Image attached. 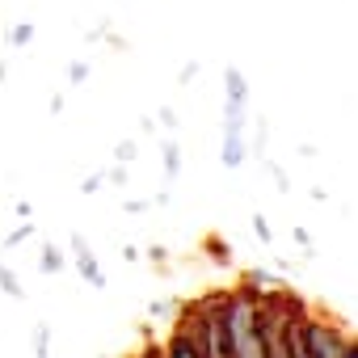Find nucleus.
Segmentation results:
<instances>
[{"mask_svg": "<svg viewBox=\"0 0 358 358\" xmlns=\"http://www.w3.org/2000/svg\"><path fill=\"white\" fill-rule=\"evenodd\" d=\"M38 270H43V274H59V270H64V253H59V245H43Z\"/></svg>", "mask_w": 358, "mask_h": 358, "instance_id": "0eeeda50", "label": "nucleus"}, {"mask_svg": "<svg viewBox=\"0 0 358 358\" xmlns=\"http://www.w3.org/2000/svg\"><path fill=\"white\" fill-rule=\"evenodd\" d=\"M156 122H160L164 131H173V127H177V110H173V106H164V110L156 114Z\"/></svg>", "mask_w": 358, "mask_h": 358, "instance_id": "6ab92c4d", "label": "nucleus"}, {"mask_svg": "<svg viewBox=\"0 0 358 358\" xmlns=\"http://www.w3.org/2000/svg\"><path fill=\"white\" fill-rule=\"evenodd\" d=\"M224 85H228V101H232V106H249V80H245L241 68H228Z\"/></svg>", "mask_w": 358, "mask_h": 358, "instance_id": "20e7f679", "label": "nucleus"}, {"mask_svg": "<svg viewBox=\"0 0 358 358\" xmlns=\"http://www.w3.org/2000/svg\"><path fill=\"white\" fill-rule=\"evenodd\" d=\"M203 245H207V253H211V262H215V266H228V262H232V257H228V253H232V249H228V241H220V236H207Z\"/></svg>", "mask_w": 358, "mask_h": 358, "instance_id": "9d476101", "label": "nucleus"}, {"mask_svg": "<svg viewBox=\"0 0 358 358\" xmlns=\"http://www.w3.org/2000/svg\"><path fill=\"white\" fill-rule=\"evenodd\" d=\"M194 76H199V59H186V64H182V76H177V80H182V85H190Z\"/></svg>", "mask_w": 358, "mask_h": 358, "instance_id": "aec40b11", "label": "nucleus"}, {"mask_svg": "<svg viewBox=\"0 0 358 358\" xmlns=\"http://www.w3.org/2000/svg\"><path fill=\"white\" fill-rule=\"evenodd\" d=\"M101 186H106V173L97 169V173H89V177H85V182H80V194H97Z\"/></svg>", "mask_w": 358, "mask_h": 358, "instance_id": "a211bd4d", "label": "nucleus"}, {"mask_svg": "<svg viewBox=\"0 0 358 358\" xmlns=\"http://www.w3.org/2000/svg\"><path fill=\"white\" fill-rule=\"evenodd\" d=\"M114 160H118V164H131V160H135V139H118Z\"/></svg>", "mask_w": 358, "mask_h": 358, "instance_id": "f3484780", "label": "nucleus"}, {"mask_svg": "<svg viewBox=\"0 0 358 358\" xmlns=\"http://www.w3.org/2000/svg\"><path fill=\"white\" fill-rule=\"evenodd\" d=\"M245 282H249V291H266V295H270V291H278V278H274V274H266V270H249V274H245Z\"/></svg>", "mask_w": 358, "mask_h": 358, "instance_id": "1a4fd4ad", "label": "nucleus"}, {"mask_svg": "<svg viewBox=\"0 0 358 358\" xmlns=\"http://www.w3.org/2000/svg\"><path fill=\"white\" fill-rule=\"evenodd\" d=\"M89 76H93V68H89L85 59H72V64H68V85H85Z\"/></svg>", "mask_w": 358, "mask_h": 358, "instance_id": "4468645a", "label": "nucleus"}, {"mask_svg": "<svg viewBox=\"0 0 358 358\" xmlns=\"http://www.w3.org/2000/svg\"><path fill=\"white\" fill-rule=\"evenodd\" d=\"M5 43H9L13 51H22V47H30V43H34V26H30V22H17V26H9V34H5Z\"/></svg>", "mask_w": 358, "mask_h": 358, "instance_id": "39448f33", "label": "nucleus"}, {"mask_svg": "<svg viewBox=\"0 0 358 358\" xmlns=\"http://www.w3.org/2000/svg\"><path fill=\"white\" fill-rule=\"evenodd\" d=\"M245 156H249V148H245V135H236V131H224V152H220L224 169H241V164H245Z\"/></svg>", "mask_w": 358, "mask_h": 358, "instance_id": "7ed1b4c3", "label": "nucleus"}, {"mask_svg": "<svg viewBox=\"0 0 358 358\" xmlns=\"http://www.w3.org/2000/svg\"><path fill=\"white\" fill-rule=\"evenodd\" d=\"M164 312H169V303H160V299L148 303V316H164Z\"/></svg>", "mask_w": 358, "mask_h": 358, "instance_id": "b1692460", "label": "nucleus"}, {"mask_svg": "<svg viewBox=\"0 0 358 358\" xmlns=\"http://www.w3.org/2000/svg\"><path fill=\"white\" fill-rule=\"evenodd\" d=\"M164 173H169V182L182 173V148H177V139H164Z\"/></svg>", "mask_w": 358, "mask_h": 358, "instance_id": "6e6552de", "label": "nucleus"}, {"mask_svg": "<svg viewBox=\"0 0 358 358\" xmlns=\"http://www.w3.org/2000/svg\"><path fill=\"white\" fill-rule=\"evenodd\" d=\"M262 164H266V173H270V177H274V182H278V190L287 194V190H291V177H287V169H282L278 160H270V156H262Z\"/></svg>", "mask_w": 358, "mask_h": 358, "instance_id": "f8f14e48", "label": "nucleus"}, {"mask_svg": "<svg viewBox=\"0 0 358 358\" xmlns=\"http://www.w3.org/2000/svg\"><path fill=\"white\" fill-rule=\"evenodd\" d=\"M152 203H143V199H127V215H143Z\"/></svg>", "mask_w": 358, "mask_h": 358, "instance_id": "5701e85b", "label": "nucleus"}, {"mask_svg": "<svg viewBox=\"0 0 358 358\" xmlns=\"http://www.w3.org/2000/svg\"><path fill=\"white\" fill-rule=\"evenodd\" d=\"M299 333H303L308 358H341L345 345H350L333 324H320V320H299Z\"/></svg>", "mask_w": 358, "mask_h": 358, "instance_id": "f257e3e1", "label": "nucleus"}, {"mask_svg": "<svg viewBox=\"0 0 358 358\" xmlns=\"http://www.w3.org/2000/svg\"><path fill=\"white\" fill-rule=\"evenodd\" d=\"M266 139H270V122L266 118H257V127H253V156H266Z\"/></svg>", "mask_w": 358, "mask_h": 358, "instance_id": "ddd939ff", "label": "nucleus"}, {"mask_svg": "<svg viewBox=\"0 0 358 358\" xmlns=\"http://www.w3.org/2000/svg\"><path fill=\"white\" fill-rule=\"evenodd\" d=\"M26 236H34V224H30V220H22V224H17V228H13V232L5 236V249H13V245H22Z\"/></svg>", "mask_w": 358, "mask_h": 358, "instance_id": "dca6fc26", "label": "nucleus"}, {"mask_svg": "<svg viewBox=\"0 0 358 358\" xmlns=\"http://www.w3.org/2000/svg\"><path fill=\"white\" fill-rule=\"evenodd\" d=\"M249 224H253V236H257V241H262V245L270 249V245H274V232H270V224H266V215H253Z\"/></svg>", "mask_w": 358, "mask_h": 358, "instance_id": "2eb2a0df", "label": "nucleus"}, {"mask_svg": "<svg viewBox=\"0 0 358 358\" xmlns=\"http://www.w3.org/2000/svg\"><path fill=\"white\" fill-rule=\"evenodd\" d=\"M164 257H169L164 245H152V249H148V262H152V266H164Z\"/></svg>", "mask_w": 358, "mask_h": 358, "instance_id": "4be33fe9", "label": "nucleus"}, {"mask_svg": "<svg viewBox=\"0 0 358 358\" xmlns=\"http://www.w3.org/2000/svg\"><path fill=\"white\" fill-rule=\"evenodd\" d=\"M0 291H5L9 299H26V287L17 282V274H13V270H9L5 262H0Z\"/></svg>", "mask_w": 358, "mask_h": 358, "instance_id": "423d86ee", "label": "nucleus"}, {"mask_svg": "<svg viewBox=\"0 0 358 358\" xmlns=\"http://www.w3.org/2000/svg\"><path fill=\"white\" fill-rule=\"evenodd\" d=\"M72 262H76V270H80V278L89 282V287H110V278H106V270L97 266V257H93V249H89V241L80 236V232H72Z\"/></svg>", "mask_w": 358, "mask_h": 358, "instance_id": "f03ea898", "label": "nucleus"}, {"mask_svg": "<svg viewBox=\"0 0 358 358\" xmlns=\"http://www.w3.org/2000/svg\"><path fill=\"white\" fill-rule=\"evenodd\" d=\"M106 182H114V186H127V164H114V169L106 173Z\"/></svg>", "mask_w": 358, "mask_h": 358, "instance_id": "412c9836", "label": "nucleus"}, {"mask_svg": "<svg viewBox=\"0 0 358 358\" xmlns=\"http://www.w3.org/2000/svg\"><path fill=\"white\" fill-rule=\"evenodd\" d=\"M34 358H51V324H34Z\"/></svg>", "mask_w": 358, "mask_h": 358, "instance_id": "9b49d317", "label": "nucleus"}]
</instances>
